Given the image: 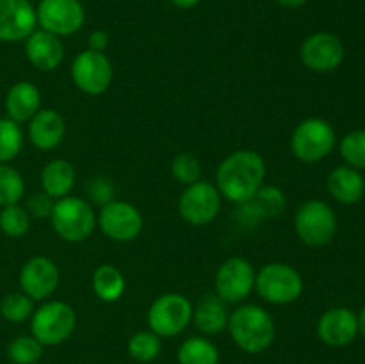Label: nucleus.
Masks as SVG:
<instances>
[{"label": "nucleus", "instance_id": "1", "mask_svg": "<svg viewBox=\"0 0 365 364\" xmlns=\"http://www.w3.org/2000/svg\"><path fill=\"white\" fill-rule=\"evenodd\" d=\"M266 161L255 150H237L225 157L216 170V188L234 203H245L266 181Z\"/></svg>", "mask_w": 365, "mask_h": 364}, {"label": "nucleus", "instance_id": "2", "mask_svg": "<svg viewBox=\"0 0 365 364\" xmlns=\"http://www.w3.org/2000/svg\"><path fill=\"white\" fill-rule=\"evenodd\" d=\"M228 332L246 353H262L274 341V321L264 307L241 305L228 316Z\"/></svg>", "mask_w": 365, "mask_h": 364}, {"label": "nucleus", "instance_id": "3", "mask_svg": "<svg viewBox=\"0 0 365 364\" xmlns=\"http://www.w3.org/2000/svg\"><path fill=\"white\" fill-rule=\"evenodd\" d=\"M50 221L61 239L68 243H82L95 232L96 214L91 203L68 195L56 200Z\"/></svg>", "mask_w": 365, "mask_h": 364}, {"label": "nucleus", "instance_id": "4", "mask_svg": "<svg viewBox=\"0 0 365 364\" xmlns=\"http://www.w3.org/2000/svg\"><path fill=\"white\" fill-rule=\"evenodd\" d=\"M337 214L323 200L302 203L294 216V231L307 246L321 248L334 241L337 234Z\"/></svg>", "mask_w": 365, "mask_h": 364}, {"label": "nucleus", "instance_id": "5", "mask_svg": "<svg viewBox=\"0 0 365 364\" xmlns=\"http://www.w3.org/2000/svg\"><path fill=\"white\" fill-rule=\"evenodd\" d=\"M255 289L267 303L287 305L302 296L303 278L291 264L269 263L255 275Z\"/></svg>", "mask_w": 365, "mask_h": 364}, {"label": "nucleus", "instance_id": "6", "mask_svg": "<svg viewBox=\"0 0 365 364\" xmlns=\"http://www.w3.org/2000/svg\"><path fill=\"white\" fill-rule=\"evenodd\" d=\"M337 143L334 125L324 118H307L291 136V150L302 163H319L331 153Z\"/></svg>", "mask_w": 365, "mask_h": 364}, {"label": "nucleus", "instance_id": "7", "mask_svg": "<svg viewBox=\"0 0 365 364\" xmlns=\"http://www.w3.org/2000/svg\"><path fill=\"white\" fill-rule=\"evenodd\" d=\"M77 316L70 303L52 300L43 303L31 316V332L43 346H57L73 334Z\"/></svg>", "mask_w": 365, "mask_h": 364}, {"label": "nucleus", "instance_id": "8", "mask_svg": "<svg viewBox=\"0 0 365 364\" xmlns=\"http://www.w3.org/2000/svg\"><path fill=\"white\" fill-rule=\"evenodd\" d=\"M192 303L180 293H166L153 300L146 321L153 334L159 338H175L182 334L192 321Z\"/></svg>", "mask_w": 365, "mask_h": 364}, {"label": "nucleus", "instance_id": "9", "mask_svg": "<svg viewBox=\"0 0 365 364\" xmlns=\"http://www.w3.org/2000/svg\"><path fill=\"white\" fill-rule=\"evenodd\" d=\"M221 200L223 196L216 186L207 181H198L185 186L178 200V213L185 223L202 227L216 220L221 211Z\"/></svg>", "mask_w": 365, "mask_h": 364}, {"label": "nucleus", "instance_id": "10", "mask_svg": "<svg viewBox=\"0 0 365 364\" xmlns=\"http://www.w3.org/2000/svg\"><path fill=\"white\" fill-rule=\"evenodd\" d=\"M113 64L103 52L84 50L77 54L71 63V79L82 93L98 96L110 88L113 82Z\"/></svg>", "mask_w": 365, "mask_h": 364}, {"label": "nucleus", "instance_id": "11", "mask_svg": "<svg viewBox=\"0 0 365 364\" xmlns=\"http://www.w3.org/2000/svg\"><path fill=\"white\" fill-rule=\"evenodd\" d=\"M255 270L252 263L242 257H230L216 273V296L225 303L245 302L255 289Z\"/></svg>", "mask_w": 365, "mask_h": 364}, {"label": "nucleus", "instance_id": "12", "mask_svg": "<svg viewBox=\"0 0 365 364\" xmlns=\"http://www.w3.org/2000/svg\"><path fill=\"white\" fill-rule=\"evenodd\" d=\"M96 221L100 231L118 243L134 241L143 231V216L139 209L123 200H110L102 206Z\"/></svg>", "mask_w": 365, "mask_h": 364}, {"label": "nucleus", "instance_id": "13", "mask_svg": "<svg viewBox=\"0 0 365 364\" xmlns=\"http://www.w3.org/2000/svg\"><path fill=\"white\" fill-rule=\"evenodd\" d=\"M38 25L56 36H71L84 25L86 13L78 0H41L36 9Z\"/></svg>", "mask_w": 365, "mask_h": 364}, {"label": "nucleus", "instance_id": "14", "mask_svg": "<svg viewBox=\"0 0 365 364\" xmlns=\"http://www.w3.org/2000/svg\"><path fill=\"white\" fill-rule=\"evenodd\" d=\"M346 50L339 36L331 32H316L302 43L299 59L316 74H330L342 64Z\"/></svg>", "mask_w": 365, "mask_h": 364}, {"label": "nucleus", "instance_id": "15", "mask_svg": "<svg viewBox=\"0 0 365 364\" xmlns=\"http://www.w3.org/2000/svg\"><path fill=\"white\" fill-rule=\"evenodd\" d=\"M18 280L29 298L46 300L59 285V268L50 257L36 256L21 266Z\"/></svg>", "mask_w": 365, "mask_h": 364}, {"label": "nucleus", "instance_id": "16", "mask_svg": "<svg viewBox=\"0 0 365 364\" xmlns=\"http://www.w3.org/2000/svg\"><path fill=\"white\" fill-rule=\"evenodd\" d=\"M38 18L31 0H0V41L16 43L36 31Z\"/></svg>", "mask_w": 365, "mask_h": 364}, {"label": "nucleus", "instance_id": "17", "mask_svg": "<svg viewBox=\"0 0 365 364\" xmlns=\"http://www.w3.org/2000/svg\"><path fill=\"white\" fill-rule=\"evenodd\" d=\"M317 335L334 348H342L359 335V316L348 307H331L317 321Z\"/></svg>", "mask_w": 365, "mask_h": 364}, {"label": "nucleus", "instance_id": "18", "mask_svg": "<svg viewBox=\"0 0 365 364\" xmlns=\"http://www.w3.org/2000/svg\"><path fill=\"white\" fill-rule=\"evenodd\" d=\"M287 207L284 191L277 186L264 184L248 202L239 203L237 216L245 225H259L264 220L280 216Z\"/></svg>", "mask_w": 365, "mask_h": 364}, {"label": "nucleus", "instance_id": "19", "mask_svg": "<svg viewBox=\"0 0 365 364\" xmlns=\"http://www.w3.org/2000/svg\"><path fill=\"white\" fill-rule=\"evenodd\" d=\"M25 56L36 70L52 71L63 63L64 46L59 36L39 29L25 39Z\"/></svg>", "mask_w": 365, "mask_h": 364}, {"label": "nucleus", "instance_id": "20", "mask_svg": "<svg viewBox=\"0 0 365 364\" xmlns=\"http://www.w3.org/2000/svg\"><path fill=\"white\" fill-rule=\"evenodd\" d=\"M66 136V121L53 109H39L29 121V139L38 150H53Z\"/></svg>", "mask_w": 365, "mask_h": 364}, {"label": "nucleus", "instance_id": "21", "mask_svg": "<svg viewBox=\"0 0 365 364\" xmlns=\"http://www.w3.org/2000/svg\"><path fill=\"white\" fill-rule=\"evenodd\" d=\"M327 189L331 198L344 206L360 202L365 195V178L362 171L348 166H337L330 171L327 178Z\"/></svg>", "mask_w": 365, "mask_h": 364}, {"label": "nucleus", "instance_id": "22", "mask_svg": "<svg viewBox=\"0 0 365 364\" xmlns=\"http://www.w3.org/2000/svg\"><path fill=\"white\" fill-rule=\"evenodd\" d=\"M41 109V91L36 84L29 81H20L9 88L6 95L7 118L16 123L31 121L38 111Z\"/></svg>", "mask_w": 365, "mask_h": 364}, {"label": "nucleus", "instance_id": "23", "mask_svg": "<svg viewBox=\"0 0 365 364\" xmlns=\"http://www.w3.org/2000/svg\"><path fill=\"white\" fill-rule=\"evenodd\" d=\"M227 303L216 295H205L192 309V321L196 328L207 335H216L228 327Z\"/></svg>", "mask_w": 365, "mask_h": 364}, {"label": "nucleus", "instance_id": "24", "mask_svg": "<svg viewBox=\"0 0 365 364\" xmlns=\"http://www.w3.org/2000/svg\"><path fill=\"white\" fill-rule=\"evenodd\" d=\"M43 191L53 200L64 198L75 186V168L66 159H53L41 170Z\"/></svg>", "mask_w": 365, "mask_h": 364}, {"label": "nucleus", "instance_id": "25", "mask_svg": "<svg viewBox=\"0 0 365 364\" xmlns=\"http://www.w3.org/2000/svg\"><path fill=\"white\" fill-rule=\"evenodd\" d=\"M91 284L95 295L107 303L118 302L127 289L125 275L121 273L120 268L113 266V264H102L96 268Z\"/></svg>", "mask_w": 365, "mask_h": 364}, {"label": "nucleus", "instance_id": "26", "mask_svg": "<svg viewBox=\"0 0 365 364\" xmlns=\"http://www.w3.org/2000/svg\"><path fill=\"white\" fill-rule=\"evenodd\" d=\"M178 364H220V350L207 338H189L177 352Z\"/></svg>", "mask_w": 365, "mask_h": 364}, {"label": "nucleus", "instance_id": "27", "mask_svg": "<svg viewBox=\"0 0 365 364\" xmlns=\"http://www.w3.org/2000/svg\"><path fill=\"white\" fill-rule=\"evenodd\" d=\"M24 146V132L20 123L9 120V118H0V164H7L9 161L16 159L18 153Z\"/></svg>", "mask_w": 365, "mask_h": 364}, {"label": "nucleus", "instance_id": "28", "mask_svg": "<svg viewBox=\"0 0 365 364\" xmlns=\"http://www.w3.org/2000/svg\"><path fill=\"white\" fill-rule=\"evenodd\" d=\"M29 228H31V214L27 213L25 207H21L20 203L2 207V211H0V231L7 238H21V236L27 234Z\"/></svg>", "mask_w": 365, "mask_h": 364}, {"label": "nucleus", "instance_id": "29", "mask_svg": "<svg viewBox=\"0 0 365 364\" xmlns=\"http://www.w3.org/2000/svg\"><path fill=\"white\" fill-rule=\"evenodd\" d=\"M25 195V181L9 164H0V207L18 203Z\"/></svg>", "mask_w": 365, "mask_h": 364}, {"label": "nucleus", "instance_id": "30", "mask_svg": "<svg viewBox=\"0 0 365 364\" xmlns=\"http://www.w3.org/2000/svg\"><path fill=\"white\" fill-rule=\"evenodd\" d=\"M128 353L138 363H150V360L157 359L160 353V338L153 334L152 330H141L135 332L130 339H128Z\"/></svg>", "mask_w": 365, "mask_h": 364}, {"label": "nucleus", "instance_id": "31", "mask_svg": "<svg viewBox=\"0 0 365 364\" xmlns=\"http://www.w3.org/2000/svg\"><path fill=\"white\" fill-rule=\"evenodd\" d=\"M43 355V345L34 335H20L7 346V357L14 364H36Z\"/></svg>", "mask_w": 365, "mask_h": 364}, {"label": "nucleus", "instance_id": "32", "mask_svg": "<svg viewBox=\"0 0 365 364\" xmlns=\"http://www.w3.org/2000/svg\"><path fill=\"white\" fill-rule=\"evenodd\" d=\"M34 313V300L29 298L25 293H9L0 302V314L4 320L11 323H21L29 320Z\"/></svg>", "mask_w": 365, "mask_h": 364}, {"label": "nucleus", "instance_id": "33", "mask_svg": "<svg viewBox=\"0 0 365 364\" xmlns=\"http://www.w3.org/2000/svg\"><path fill=\"white\" fill-rule=\"evenodd\" d=\"M342 159L355 170H365V131H353L341 139Z\"/></svg>", "mask_w": 365, "mask_h": 364}, {"label": "nucleus", "instance_id": "34", "mask_svg": "<svg viewBox=\"0 0 365 364\" xmlns=\"http://www.w3.org/2000/svg\"><path fill=\"white\" fill-rule=\"evenodd\" d=\"M171 175L180 184L191 186L195 182L202 181V164L192 153H178L173 163H171Z\"/></svg>", "mask_w": 365, "mask_h": 364}, {"label": "nucleus", "instance_id": "35", "mask_svg": "<svg viewBox=\"0 0 365 364\" xmlns=\"http://www.w3.org/2000/svg\"><path fill=\"white\" fill-rule=\"evenodd\" d=\"M53 203H56V200H53L52 196L46 195L45 191H41L29 196L25 209H27V213L34 218H50V214H52L53 211Z\"/></svg>", "mask_w": 365, "mask_h": 364}, {"label": "nucleus", "instance_id": "36", "mask_svg": "<svg viewBox=\"0 0 365 364\" xmlns=\"http://www.w3.org/2000/svg\"><path fill=\"white\" fill-rule=\"evenodd\" d=\"M89 196H91L95 202L102 203V206H106V203H109L110 200H114V188L113 184H110L107 178H95V181L89 182Z\"/></svg>", "mask_w": 365, "mask_h": 364}, {"label": "nucleus", "instance_id": "37", "mask_svg": "<svg viewBox=\"0 0 365 364\" xmlns=\"http://www.w3.org/2000/svg\"><path fill=\"white\" fill-rule=\"evenodd\" d=\"M89 50H95V52H106V49L109 46V34L106 31H95L89 34L88 38Z\"/></svg>", "mask_w": 365, "mask_h": 364}, {"label": "nucleus", "instance_id": "38", "mask_svg": "<svg viewBox=\"0 0 365 364\" xmlns=\"http://www.w3.org/2000/svg\"><path fill=\"white\" fill-rule=\"evenodd\" d=\"M309 0H277V4H280L282 7H287V9H296V7H302Z\"/></svg>", "mask_w": 365, "mask_h": 364}, {"label": "nucleus", "instance_id": "39", "mask_svg": "<svg viewBox=\"0 0 365 364\" xmlns=\"http://www.w3.org/2000/svg\"><path fill=\"white\" fill-rule=\"evenodd\" d=\"M171 4L180 7V9H191V7H195L196 4H200V0H171Z\"/></svg>", "mask_w": 365, "mask_h": 364}, {"label": "nucleus", "instance_id": "40", "mask_svg": "<svg viewBox=\"0 0 365 364\" xmlns=\"http://www.w3.org/2000/svg\"><path fill=\"white\" fill-rule=\"evenodd\" d=\"M359 316V334H362L365 338V305L362 307V310H360V314H356Z\"/></svg>", "mask_w": 365, "mask_h": 364}]
</instances>
